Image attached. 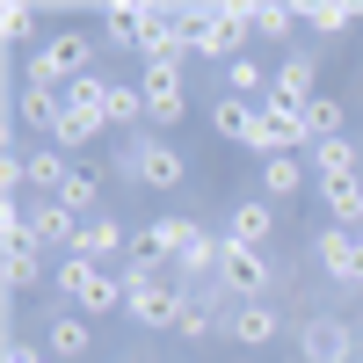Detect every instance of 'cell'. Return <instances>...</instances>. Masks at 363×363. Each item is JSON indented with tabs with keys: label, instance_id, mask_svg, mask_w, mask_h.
<instances>
[{
	"label": "cell",
	"instance_id": "cell-22",
	"mask_svg": "<svg viewBox=\"0 0 363 363\" xmlns=\"http://www.w3.org/2000/svg\"><path fill=\"white\" fill-rule=\"evenodd\" d=\"M306 167H313V182L363 174V145H356V138H320V145H306Z\"/></svg>",
	"mask_w": 363,
	"mask_h": 363
},
{
	"label": "cell",
	"instance_id": "cell-21",
	"mask_svg": "<svg viewBox=\"0 0 363 363\" xmlns=\"http://www.w3.org/2000/svg\"><path fill=\"white\" fill-rule=\"evenodd\" d=\"M320 203H327V225L363 233V174H335V182H320Z\"/></svg>",
	"mask_w": 363,
	"mask_h": 363
},
{
	"label": "cell",
	"instance_id": "cell-34",
	"mask_svg": "<svg viewBox=\"0 0 363 363\" xmlns=\"http://www.w3.org/2000/svg\"><path fill=\"white\" fill-rule=\"evenodd\" d=\"M8 363H58V356L37 349V342H8Z\"/></svg>",
	"mask_w": 363,
	"mask_h": 363
},
{
	"label": "cell",
	"instance_id": "cell-16",
	"mask_svg": "<svg viewBox=\"0 0 363 363\" xmlns=\"http://www.w3.org/2000/svg\"><path fill=\"white\" fill-rule=\"evenodd\" d=\"M320 95V66L306 51H291V58H277V80H269V102H284V109H306Z\"/></svg>",
	"mask_w": 363,
	"mask_h": 363
},
{
	"label": "cell",
	"instance_id": "cell-4",
	"mask_svg": "<svg viewBox=\"0 0 363 363\" xmlns=\"http://www.w3.org/2000/svg\"><path fill=\"white\" fill-rule=\"evenodd\" d=\"M218 298H233V306H247V298H269V284H277V262H269V247H240V240H218Z\"/></svg>",
	"mask_w": 363,
	"mask_h": 363
},
{
	"label": "cell",
	"instance_id": "cell-9",
	"mask_svg": "<svg viewBox=\"0 0 363 363\" xmlns=\"http://www.w3.org/2000/svg\"><path fill=\"white\" fill-rule=\"evenodd\" d=\"M145 124L153 131H167V124H182L189 116V87H182V66H145Z\"/></svg>",
	"mask_w": 363,
	"mask_h": 363
},
{
	"label": "cell",
	"instance_id": "cell-17",
	"mask_svg": "<svg viewBox=\"0 0 363 363\" xmlns=\"http://www.w3.org/2000/svg\"><path fill=\"white\" fill-rule=\"evenodd\" d=\"M66 145H22V189H37V196H58V189H66Z\"/></svg>",
	"mask_w": 363,
	"mask_h": 363
},
{
	"label": "cell",
	"instance_id": "cell-15",
	"mask_svg": "<svg viewBox=\"0 0 363 363\" xmlns=\"http://www.w3.org/2000/svg\"><path fill=\"white\" fill-rule=\"evenodd\" d=\"M44 349H51L58 363H80L87 349H95V320H87V313H73V306H58V313L44 320Z\"/></svg>",
	"mask_w": 363,
	"mask_h": 363
},
{
	"label": "cell",
	"instance_id": "cell-8",
	"mask_svg": "<svg viewBox=\"0 0 363 363\" xmlns=\"http://www.w3.org/2000/svg\"><path fill=\"white\" fill-rule=\"evenodd\" d=\"M298 349H306V363H356V356H363L356 327H349V320H335V313H320V320L298 327Z\"/></svg>",
	"mask_w": 363,
	"mask_h": 363
},
{
	"label": "cell",
	"instance_id": "cell-3",
	"mask_svg": "<svg viewBox=\"0 0 363 363\" xmlns=\"http://www.w3.org/2000/svg\"><path fill=\"white\" fill-rule=\"evenodd\" d=\"M87 66H95V29H44L37 37V51H29V66H22V80H80Z\"/></svg>",
	"mask_w": 363,
	"mask_h": 363
},
{
	"label": "cell",
	"instance_id": "cell-30",
	"mask_svg": "<svg viewBox=\"0 0 363 363\" xmlns=\"http://www.w3.org/2000/svg\"><path fill=\"white\" fill-rule=\"evenodd\" d=\"M58 203L80 211V218H95V211H102V182L87 174V167H73V174H66V189H58Z\"/></svg>",
	"mask_w": 363,
	"mask_h": 363
},
{
	"label": "cell",
	"instance_id": "cell-23",
	"mask_svg": "<svg viewBox=\"0 0 363 363\" xmlns=\"http://www.w3.org/2000/svg\"><path fill=\"white\" fill-rule=\"evenodd\" d=\"M306 174H313L306 153H269V160H262V196H269V203H284V196L306 189Z\"/></svg>",
	"mask_w": 363,
	"mask_h": 363
},
{
	"label": "cell",
	"instance_id": "cell-18",
	"mask_svg": "<svg viewBox=\"0 0 363 363\" xmlns=\"http://www.w3.org/2000/svg\"><path fill=\"white\" fill-rule=\"evenodd\" d=\"M29 233H37L44 247L73 255V240H80V211H66L58 196H37V203H29Z\"/></svg>",
	"mask_w": 363,
	"mask_h": 363
},
{
	"label": "cell",
	"instance_id": "cell-19",
	"mask_svg": "<svg viewBox=\"0 0 363 363\" xmlns=\"http://www.w3.org/2000/svg\"><path fill=\"white\" fill-rule=\"evenodd\" d=\"M225 240H240V247H269V240H277V203H269V196L233 203L225 211Z\"/></svg>",
	"mask_w": 363,
	"mask_h": 363
},
{
	"label": "cell",
	"instance_id": "cell-24",
	"mask_svg": "<svg viewBox=\"0 0 363 363\" xmlns=\"http://www.w3.org/2000/svg\"><path fill=\"white\" fill-rule=\"evenodd\" d=\"M102 124H109L102 102H73V95H66V116H58L51 145H95V138H102Z\"/></svg>",
	"mask_w": 363,
	"mask_h": 363
},
{
	"label": "cell",
	"instance_id": "cell-5",
	"mask_svg": "<svg viewBox=\"0 0 363 363\" xmlns=\"http://www.w3.org/2000/svg\"><path fill=\"white\" fill-rule=\"evenodd\" d=\"M116 167H124L138 189H182L189 182V160H182V145H167V138H131L124 153H116Z\"/></svg>",
	"mask_w": 363,
	"mask_h": 363
},
{
	"label": "cell",
	"instance_id": "cell-28",
	"mask_svg": "<svg viewBox=\"0 0 363 363\" xmlns=\"http://www.w3.org/2000/svg\"><path fill=\"white\" fill-rule=\"evenodd\" d=\"M269 80H277V73H262V58H225V95L262 102V95H269Z\"/></svg>",
	"mask_w": 363,
	"mask_h": 363
},
{
	"label": "cell",
	"instance_id": "cell-14",
	"mask_svg": "<svg viewBox=\"0 0 363 363\" xmlns=\"http://www.w3.org/2000/svg\"><path fill=\"white\" fill-rule=\"evenodd\" d=\"M211 131L262 153V102H247V95H218V102H211Z\"/></svg>",
	"mask_w": 363,
	"mask_h": 363
},
{
	"label": "cell",
	"instance_id": "cell-12",
	"mask_svg": "<svg viewBox=\"0 0 363 363\" xmlns=\"http://www.w3.org/2000/svg\"><path fill=\"white\" fill-rule=\"evenodd\" d=\"M15 116H22V124L29 131H58V116H66V87H58V80H15Z\"/></svg>",
	"mask_w": 363,
	"mask_h": 363
},
{
	"label": "cell",
	"instance_id": "cell-33",
	"mask_svg": "<svg viewBox=\"0 0 363 363\" xmlns=\"http://www.w3.org/2000/svg\"><path fill=\"white\" fill-rule=\"evenodd\" d=\"M29 22H37V8H29V0H8V15H0V37H8V44L37 37V29H29Z\"/></svg>",
	"mask_w": 363,
	"mask_h": 363
},
{
	"label": "cell",
	"instance_id": "cell-25",
	"mask_svg": "<svg viewBox=\"0 0 363 363\" xmlns=\"http://www.w3.org/2000/svg\"><path fill=\"white\" fill-rule=\"evenodd\" d=\"M102 116H109V131H131V124H145V87H138V80H109Z\"/></svg>",
	"mask_w": 363,
	"mask_h": 363
},
{
	"label": "cell",
	"instance_id": "cell-29",
	"mask_svg": "<svg viewBox=\"0 0 363 363\" xmlns=\"http://www.w3.org/2000/svg\"><path fill=\"white\" fill-rule=\"evenodd\" d=\"M298 22H306V8H291V0H262V8H255V37H291V29Z\"/></svg>",
	"mask_w": 363,
	"mask_h": 363
},
{
	"label": "cell",
	"instance_id": "cell-35",
	"mask_svg": "<svg viewBox=\"0 0 363 363\" xmlns=\"http://www.w3.org/2000/svg\"><path fill=\"white\" fill-rule=\"evenodd\" d=\"M356 240H363V233H356Z\"/></svg>",
	"mask_w": 363,
	"mask_h": 363
},
{
	"label": "cell",
	"instance_id": "cell-10",
	"mask_svg": "<svg viewBox=\"0 0 363 363\" xmlns=\"http://www.w3.org/2000/svg\"><path fill=\"white\" fill-rule=\"evenodd\" d=\"M189 225H196V218H153V225H138V233H131V269H167V262H182Z\"/></svg>",
	"mask_w": 363,
	"mask_h": 363
},
{
	"label": "cell",
	"instance_id": "cell-1",
	"mask_svg": "<svg viewBox=\"0 0 363 363\" xmlns=\"http://www.w3.org/2000/svg\"><path fill=\"white\" fill-rule=\"evenodd\" d=\"M182 37H189V58H240V37H255V8H240V0L182 8Z\"/></svg>",
	"mask_w": 363,
	"mask_h": 363
},
{
	"label": "cell",
	"instance_id": "cell-27",
	"mask_svg": "<svg viewBox=\"0 0 363 363\" xmlns=\"http://www.w3.org/2000/svg\"><path fill=\"white\" fill-rule=\"evenodd\" d=\"M138 37H145V8L109 0V8H102V44H138Z\"/></svg>",
	"mask_w": 363,
	"mask_h": 363
},
{
	"label": "cell",
	"instance_id": "cell-32",
	"mask_svg": "<svg viewBox=\"0 0 363 363\" xmlns=\"http://www.w3.org/2000/svg\"><path fill=\"white\" fill-rule=\"evenodd\" d=\"M306 22L320 29V37H342V29L356 22V8H349V0H313V8H306Z\"/></svg>",
	"mask_w": 363,
	"mask_h": 363
},
{
	"label": "cell",
	"instance_id": "cell-7",
	"mask_svg": "<svg viewBox=\"0 0 363 363\" xmlns=\"http://www.w3.org/2000/svg\"><path fill=\"white\" fill-rule=\"evenodd\" d=\"M313 262H320L335 284L363 291V240H356L349 225H320V233H313Z\"/></svg>",
	"mask_w": 363,
	"mask_h": 363
},
{
	"label": "cell",
	"instance_id": "cell-20",
	"mask_svg": "<svg viewBox=\"0 0 363 363\" xmlns=\"http://www.w3.org/2000/svg\"><path fill=\"white\" fill-rule=\"evenodd\" d=\"M225 335H233L240 349H269V342H277V306H269V298L233 306V313H225Z\"/></svg>",
	"mask_w": 363,
	"mask_h": 363
},
{
	"label": "cell",
	"instance_id": "cell-13",
	"mask_svg": "<svg viewBox=\"0 0 363 363\" xmlns=\"http://www.w3.org/2000/svg\"><path fill=\"white\" fill-rule=\"evenodd\" d=\"M80 262H131V233L109 218V211H95V218H80V240H73Z\"/></svg>",
	"mask_w": 363,
	"mask_h": 363
},
{
	"label": "cell",
	"instance_id": "cell-31",
	"mask_svg": "<svg viewBox=\"0 0 363 363\" xmlns=\"http://www.w3.org/2000/svg\"><path fill=\"white\" fill-rule=\"evenodd\" d=\"M306 138L320 145V138H342V102L335 95H313L306 102Z\"/></svg>",
	"mask_w": 363,
	"mask_h": 363
},
{
	"label": "cell",
	"instance_id": "cell-11",
	"mask_svg": "<svg viewBox=\"0 0 363 363\" xmlns=\"http://www.w3.org/2000/svg\"><path fill=\"white\" fill-rule=\"evenodd\" d=\"M138 51H145V66H182V58H189L182 8H145V37H138Z\"/></svg>",
	"mask_w": 363,
	"mask_h": 363
},
{
	"label": "cell",
	"instance_id": "cell-2",
	"mask_svg": "<svg viewBox=\"0 0 363 363\" xmlns=\"http://www.w3.org/2000/svg\"><path fill=\"white\" fill-rule=\"evenodd\" d=\"M51 284H58V298H66L73 313H87V320L124 313V269H109V262H80V255H66Z\"/></svg>",
	"mask_w": 363,
	"mask_h": 363
},
{
	"label": "cell",
	"instance_id": "cell-26",
	"mask_svg": "<svg viewBox=\"0 0 363 363\" xmlns=\"http://www.w3.org/2000/svg\"><path fill=\"white\" fill-rule=\"evenodd\" d=\"M211 327H218V313H211V298L182 291V306H174V327H167V335H182V342H211Z\"/></svg>",
	"mask_w": 363,
	"mask_h": 363
},
{
	"label": "cell",
	"instance_id": "cell-6",
	"mask_svg": "<svg viewBox=\"0 0 363 363\" xmlns=\"http://www.w3.org/2000/svg\"><path fill=\"white\" fill-rule=\"evenodd\" d=\"M174 306H182V291L167 284V269H131L124 262V313L138 327H174Z\"/></svg>",
	"mask_w": 363,
	"mask_h": 363
}]
</instances>
